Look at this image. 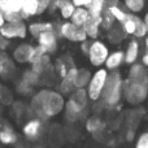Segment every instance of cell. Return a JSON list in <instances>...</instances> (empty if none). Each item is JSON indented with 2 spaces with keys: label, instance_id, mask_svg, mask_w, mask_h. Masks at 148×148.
Masks as SVG:
<instances>
[{
  "label": "cell",
  "instance_id": "cell-1",
  "mask_svg": "<svg viewBox=\"0 0 148 148\" xmlns=\"http://www.w3.org/2000/svg\"><path fill=\"white\" fill-rule=\"evenodd\" d=\"M64 108L65 99L61 92L44 88L33 95L30 112L34 117L44 121L60 114L64 110Z\"/></svg>",
  "mask_w": 148,
  "mask_h": 148
},
{
  "label": "cell",
  "instance_id": "cell-2",
  "mask_svg": "<svg viewBox=\"0 0 148 148\" xmlns=\"http://www.w3.org/2000/svg\"><path fill=\"white\" fill-rule=\"evenodd\" d=\"M88 95L86 88L74 90L69 95V99L65 101V120L68 122H78L79 120L84 118L87 116L88 110Z\"/></svg>",
  "mask_w": 148,
  "mask_h": 148
},
{
  "label": "cell",
  "instance_id": "cell-3",
  "mask_svg": "<svg viewBox=\"0 0 148 148\" xmlns=\"http://www.w3.org/2000/svg\"><path fill=\"white\" fill-rule=\"evenodd\" d=\"M123 96V78L121 73L118 72H110L108 75L107 83H105L104 91L101 94V101L103 107L112 109L120 104L121 99Z\"/></svg>",
  "mask_w": 148,
  "mask_h": 148
},
{
  "label": "cell",
  "instance_id": "cell-4",
  "mask_svg": "<svg viewBox=\"0 0 148 148\" xmlns=\"http://www.w3.org/2000/svg\"><path fill=\"white\" fill-rule=\"evenodd\" d=\"M148 96V82L125 79L123 81V97L131 105H139Z\"/></svg>",
  "mask_w": 148,
  "mask_h": 148
},
{
  "label": "cell",
  "instance_id": "cell-5",
  "mask_svg": "<svg viewBox=\"0 0 148 148\" xmlns=\"http://www.w3.org/2000/svg\"><path fill=\"white\" fill-rule=\"evenodd\" d=\"M108 75H109V72H108L105 68H99L95 73H92L88 86L86 87L88 99L91 100V101L95 103L101 99V94H103V91H104Z\"/></svg>",
  "mask_w": 148,
  "mask_h": 148
},
{
  "label": "cell",
  "instance_id": "cell-6",
  "mask_svg": "<svg viewBox=\"0 0 148 148\" xmlns=\"http://www.w3.org/2000/svg\"><path fill=\"white\" fill-rule=\"evenodd\" d=\"M120 25H121V27L123 29L126 35H131L135 39L146 38L148 35L146 23H144L143 18H140L138 14H134V13L127 12L126 17L121 21Z\"/></svg>",
  "mask_w": 148,
  "mask_h": 148
},
{
  "label": "cell",
  "instance_id": "cell-7",
  "mask_svg": "<svg viewBox=\"0 0 148 148\" xmlns=\"http://www.w3.org/2000/svg\"><path fill=\"white\" fill-rule=\"evenodd\" d=\"M56 30H57L59 36H61V38L66 39L69 42H73V43H83L84 40L88 39L84 29L81 27V26L74 25L70 21L61 22L56 27Z\"/></svg>",
  "mask_w": 148,
  "mask_h": 148
},
{
  "label": "cell",
  "instance_id": "cell-8",
  "mask_svg": "<svg viewBox=\"0 0 148 148\" xmlns=\"http://www.w3.org/2000/svg\"><path fill=\"white\" fill-rule=\"evenodd\" d=\"M110 51L108 48V46L101 40H97L94 39L90 44V49L87 52V57H88V61L92 66L95 68H101L105 64L108 56H109Z\"/></svg>",
  "mask_w": 148,
  "mask_h": 148
},
{
  "label": "cell",
  "instance_id": "cell-9",
  "mask_svg": "<svg viewBox=\"0 0 148 148\" xmlns=\"http://www.w3.org/2000/svg\"><path fill=\"white\" fill-rule=\"evenodd\" d=\"M29 34L27 25L23 20L18 21H5V23L0 27V35L9 39H25Z\"/></svg>",
  "mask_w": 148,
  "mask_h": 148
},
{
  "label": "cell",
  "instance_id": "cell-10",
  "mask_svg": "<svg viewBox=\"0 0 148 148\" xmlns=\"http://www.w3.org/2000/svg\"><path fill=\"white\" fill-rule=\"evenodd\" d=\"M30 64H31V69H34L42 77L48 73L49 70H52V68H53L49 55L39 46H35V52H34L33 60H31Z\"/></svg>",
  "mask_w": 148,
  "mask_h": 148
},
{
  "label": "cell",
  "instance_id": "cell-11",
  "mask_svg": "<svg viewBox=\"0 0 148 148\" xmlns=\"http://www.w3.org/2000/svg\"><path fill=\"white\" fill-rule=\"evenodd\" d=\"M25 0H0V10L4 14L5 21L22 20L21 9Z\"/></svg>",
  "mask_w": 148,
  "mask_h": 148
},
{
  "label": "cell",
  "instance_id": "cell-12",
  "mask_svg": "<svg viewBox=\"0 0 148 148\" xmlns=\"http://www.w3.org/2000/svg\"><path fill=\"white\" fill-rule=\"evenodd\" d=\"M36 42H38V46L42 47L48 55L55 53L59 47V34H57L56 26L42 33L36 38Z\"/></svg>",
  "mask_w": 148,
  "mask_h": 148
},
{
  "label": "cell",
  "instance_id": "cell-13",
  "mask_svg": "<svg viewBox=\"0 0 148 148\" xmlns=\"http://www.w3.org/2000/svg\"><path fill=\"white\" fill-rule=\"evenodd\" d=\"M22 133L29 140H38L44 133V123L40 118L33 117L23 125Z\"/></svg>",
  "mask_w": 148,
  "mask_h": 148
},
{
  "label": "cell",
  "instance_id": "cell-14",
  "mask_svg": "<svg viewBox=\"0 0 148 148\" xmlns=\"http://www.w3.org/2000/svg\"><path fill=\"white\" fill-rule=\"evenodd\" d=\"M34 52H35V46L29 43H21L14 47L12 52V59L17 64H30Z\"/></svg>",
  "mask_w": 148,
  "mask_h": 148
},
{
  "label": "cell",
  "instance_id": "cell-15",
  "mask_svg": "<svg viewBox=\"0 0 148 148\" xmlns=\"http://www.w3.org/2000/svg\"><path fill=\"white\" fill-rule=\"evenodd\" d=\"M16 73L14 60L5 53L4 51H0V77L3 79H10Z\"/></svg>",
  "mask_w": 148,
  "mask_h": 148
},
{
  "label": "cell",
  "instance_id": "cell-16",
  "mask_svg": "<svg viewBox=\"0 0 148 148\" xmlns=\"http://www.w3.org/2000/svg\"><path fill=\"white\" fill-rule=\"evenodd\" d=\"M123 53H125V64L133 65L135 62H138L142 53L140 43L138 42V39H131L126 46V49L123 51Z\"/></svg>",
  "mask_w": 148,
  "mask_h": 148
},
{
  "label": "cell",
  "instance_id": "cell-17",
  "mask_svg": "<svg viewBox=\"0 0 148 148\" xmlns=\"http://www.w3.org/2000/svg\"><path fill=\"white\" fill-rule=\"evenodd\" d=\"M78 72V68H72L68 72V74L61 78V82L59 84V92H61L62 95H70L72 92L75 90V75Z\"/></svg>",
  "mask_w": 148,
  "mask_h": 148
},
{
  "label": "cell",
  "instance_id": "cell-18",
  "mask_svg": "<svg viewBox=\"0 0 148 148\" xmlns=\"http://www.w3.org/2000/svg\"><path fill=\"white\" fill-rule=\"evenodd\" d=\"M123 64H125V53L121 49H117L110 52L104 65L108 72H117Z\"/></svg>",
  "mask_w": 148,
  "mask_h": 148
},
{
  "label": "cell",
  "instance_id": "cell-19",
  "mask_svg": "<svg viewBox=\"0 0 148 148\" xmlns=\"http://www.w3.org/2000/svg\"><path fill=\"white\" fill-rule=\"evenodd\" d=\"M74 66H75V65H74L73 59L69 55H65V56H61L56 60V64L53 65V69L60 78H64L68 74V72Z\"/></svg>",
  "mask_w": 148,
  "mask_h": 148
},
{
  "label": "cell",
  "instance_id": "cell-20",
  "mask_svg": "<svg viewBox=\"0 0 148 148\" xmlns=\"http://www.w3.org/2000/svg\"><path fill=\"white\" fill-rule=\"evenodd\" d=\"M83 29L87 34V38L92 39V40L96 39L101 31V17H90Z\"/></svg>",
  "mask_w": 148,
  "mask_h": 148
},
{
  "label": "cell",
  "instance_id": "cell-21",
  "mask_svg": "<svg viewBox=\"0 0 148 148\" xmlns=\"http://www.w3.org/2000/svg\"><path fill=\"white\" fill-rule=\"evenodd\" d=\"M18 142V135L12 126L3 125L0 127V144L3 146H14Z\"/></svg>",
  "mask_w": 148,
  "mask_h": 148
},
{
  "label": "cell",
  "instance_id": "cell-22",
  "mask_svg": "<svg viewBox=\"0 0 148 148\" xmlns=\"http://www.w3.org/2000/svg\"><path fill=\"white\" fill-rule=\"evenodd\" d=\"M148 68H146L143 64H135L130 65V70H129V77L127 78L134 79V81H142V82H148Z\"/></svg>",
  "mask_w": 148,
  "mask_h": 148
},
{
  "label": "cell",
  "instance_id": "cell-23",
  "mask_svg": "<svg viewBox=\"0 0 148 148\" xmlns=\"http://www.w3.org/2000/svg\"><path fill=\"white\" fill-rule=\"evenodd\" d=\"M105 127V123L101 118L99 117L97 114H94V116H90L86 120V130L91 134H99L104 130Z\"/></svg>",
  "mask_w": 148,
  "mask_h": 148
},
{
  "label": "cell",
  "instance_id": "cell-24",
  "mask_svg": "<svg viewBox=\"0 0 148 148\" xmlns=\"http://www.w3.org/2000/svg\"><path fill=\"white\" fill-rule=\"evenodd\" d=\"M38 12V0H25L22 9H21V17H22V20H27V18L39 16Z\"/></svg>",
  "mask_w": 148,
  "mask_h": 148
},
{
  "label": "cell",
  "instance_id": "cell-25",
  "mask_svg": "<svg viewBox=\"0 0 148 148\" xmlns=\"http://www.w3.org/2000/svg\"><path fill=\"white\" fill-rule=\"evenodd\" d=\"M75 8L72 0H57V12L64 20H70Z\"/></svg>",
  "mask_w": 148,
  "mask_h": 148
},
{
  "label": "cell",
  "instance_id": "cell-26",
  "mask_svg": "<svg viewBox=\"0 0 148 148\" xmlns=\"http://www.w3.org/2000/svg\"><path fill=\"white\" fill-rule=\"evenodd\" d=\"M88 18H90V13H88V10H87V8L77 7L69 21L72 23H74V25L83 27V26L86 25V22L88 21Z\"/></svg>",
  "mask_w": 148,
  "mask_h": 148
},
{
  "label": "cell",
  "instance_id": "cell-27",
  "mask_svg": "<svg viewBox=\"0 0 148 148\" xmlns=\"http://www.w3.org/2000/svg\"><path fill=\"white\" fill-rule=\"evenodd\" d=\"M126 38V34L123 31V29L121 27V25H114L107 31V39L113 44H120L121 42H123Z\"/></svg>",
  "mask_w": 148,
  "mask_h": 148
},
{
  "label": "cell",
  "instance_id": "cell-28",
  "mask_svg": "<svg viewBox=\"0 0 148 148\" xmlns=\"http://www.w3.org/2000/svg\"><path fill=\"white\" fill-rule=\"evenodd\" d=\"M52 27H55L53 23L38 21V22H31L30 25L27 26V30H29V34H30L33 38L36 39L42 33H44V31L49 30V29H52Z\"/></svg>",
  "mask_w": 148,
  "mask_h": 148
},
{
  "label": "cell",
  "instance_id": "cell-29",
  "mask_svg": "<svg viewBox=\"0 0 148 148\" xmlns=\"http://www.w3.org/2000/svg\"><path fill=\"white\" fill-rule=\"evenodd\" d=\"M92 73L90 72L86 68H82V69H78L75 75V90L79 88H86L90 83V79H91Z\"/></svg>",
  "mask_w": 148,
  "mask_h": 148
},
{
  "label": "cell",
  "instance_id": "cell-30",
  "mask_svg": "<svg viewBox=\"0 0 148 148\" xmlns=\"http://www.w3.org/2000/svg\"><path fill=\"white\" fill-rule=\"evenodd\" d=\"M107 8V0H92L87 7L90 17H101Z\"/></svg>",
  "mask_w": 148,
  "mask_h": 148
},
{
  "label": "cell",
  "instance_id": "cell-31",
  "mask_svg": "<svg viewBox=\"0 0 148 148\" xmlns=\"http://www.w3.org/2000/svg\"><path fill=\"white\" fill-rule=\"evenodd\" d=\"M21 79H22L23 82H26L27 84H30V86L35 87L42 82V75L39 73H36L34 69H31L30 68V69H26L25 72L22 73Z\"/></svg>",
  "mask_w": 148,
  "mask_h": 148
},
{
  "label": "cell",
  "instance_id": "cell-32",
  "mask_svg": "<svg viewBox=\"0 0 148 148\" xmlns=\"http://www.w3.org/2000/svg\"><path fill=\"white\" fill-rule=\"evenodd\" d=\"M146 7V0H123V8L129 13L138 14Z\"/></svg>",
  "mask_w": 148,
  "mask_h": 148
},
{
  "label": "cell",
  "instance_id": "cell-33",
  "mask_svg": "<svg viewBox=\"0 0 148 148\" xmlns=\"http://www.w3.org/2000/svg\"><path fill=\"white\" fill-rule=\"evenodd\" d=\"M107 9L109 10V13L114 17V20L117 21L118 23H120L121 21L126 17V14H127V10H126L121 4L120 5H113V7H107Z\"/></svg>",
  "mask_w": 148,
  "mask_h": 148
},
{
  "label": "cell",
  "instance_id": "cell-34",
  "mask_svg": "<svg viewBox=\"0 0 148 148\" xmlns=\"http://www.w3.org/2000/svg\"><path fill=\"white\" fill-rule=\"evenodd\" d=\"M116 22H117V21L114 20V17H113V16L109 13V10L105 8L104 13H103V16H101V29L105 31H108L112 26L116 25Z\"/></svg>",
  "mask_w": 148,
  "mask_h": 148
},
{
  "label": "cell",
  "instance_id": "cell-35",
  "mask_svg": "<svg viewBox=\"0 0 148 148\" xmlns=\"http://www.w3.org/2000/svg\"><path fill=\"white\" fill-rule=\"evenodd\" d=\"M13 101V96L12 92L4 86V84L0 83V105H9Z\"/></svg>",
  "mask_w": 148,
  "mask_h": 148
},
{
  "label": "cell",
  "instance_id": "cell-36",
  "mask_svg": "<svg viewBox=\"0 0 148 148\" xmlns=\"http://www.w3.org/2000/svg\"><path fill=\"white\" fill-rule=\"evenodd\" d=\"M16 91H17L20 95L27 96V95H31V94H33L34 87L30 86V84H27L26 82H23L22 79H20V81L16 83Z\"/></svg>",
  "mask_w": 148,
  "mask_h": 148
},
{
  "label": "cell",
  "instance_id": "cell-37",
  "mask_svg": "<svg viewBox=\"0 0 148 148\" xmlns=\"http://www.w3.org/2000/svg\"><path fill=\"white\" fill-rule=\"evenodd\" d=\"M135 148H148V131L140 134L136 139Z\"/></svg>",
  "mask_w": 148,
  "mask_h": 148
},
{
  "label": "cell",
  "instance_id": "cell-38",
  "mask_svg": "<svg viewBox=\"0 0 148 148\" xmlns=\"http://www.w3.org/2000/svg\"><path fill=\"white\" fill-rule=\"evenodd\" d=\"M51 3L52 0H38V8H39L38 14L40 16L43 13H46L49 9V7H51Z\"/></svg>",
  "mask_w": 148,
  "mask_h": 148
},
{
  "label": "cell",
  "instance_id": "cell-39",
  "mask_svg": "<svg viewBox=\"0 0 148 148\" xmlns=\"http://www.w3.org/2000/svg\"><path fill=\"white\" fill-rule=\"evenodd\" d=\"M142 64L148 68V35L144 38V52L142 55Z\"/></svg>",
  "mask_w": 148,
  "mask_h": 148
},
{
  "label": "cell",
  "instance_id": "cell-40",
  "mask_svg": "<svg viewBox=\"0 0 148 148\" xmlns=\"http://www.w3.org/2000/svg\"><path fill=\"white\" fill-rule=\"evenodd\" d=\"M9 46H10V40H9V39H7V38H4V36L0 35V51H4L5 52V49L9 48Z\"/></svg>",
  "mask_w": 148,
  "mask_h": 148
},
{
  "label": "cell",
  "instance_id": "cell-41",
  "mask_svg": "<svg viewBox=\"0 0 148 148\" xmlns=\"http://www.w3.org/2000/svg\"><path fill=\"white\" fill-rule=\"evenodd\" d=\"M73 4L75 5V7H83V8H87L90 5V3L92 1V0H72Z\"/></svg>",
  "mask_w": 148,
  "mask_h": 148
},
{
  "label": "cell",
  "instance_id": "cell-42",
  "mask_svg": "<svg viewBox=\"0 0 148 148\" xmlns=\"http://www.w3.org/2000/svg\"><path fill=\"white\" fill-rule=\"evenodd\" d=\"M90 44H91V42H88V40H84L83 43H81V51L83 55H87V52L90 49Z\"/></svg>",
  "mask_w": 148,
  "mask_h": 148
},
{
  "label": "cell",
  "instance_id": "cell-43",
  "mask_svg": "<svg viewBox=\"0 0 148 148\" xmlns=\"http://www.w3.org/2000/svg\"><path fill=\"white\" fill-rule=\"evenodd\" d=\"M120 0H107V7H113V5H120Z\"/></svg>",
  "mask_w": 148,
  "mask_h": 148
},
{
  "label": "cell",
  "instance_id": "cell-44",
  "mask_svg": "<svg viewBox=\"0 0 148 148\" xmlns=\"http://www.w3.org/2000/svg\"><path fill=\"white\" fill-rule=\"evenodd\" d=\"M5 23V18H4V14L1 13V10H0V27H1Z\"/></svg>",
  "mask_w": 148,
  "mask_h": 148
},
{
  "label": "cell",
  "instance_id": "cell-45",
  "mask_svg": "<svg viewBox=\"0 0 148 148\" xmlns=\"http://www.w3.org/2000/svg\"><path fill=\"white\" fill-rule=\"evenodd\" d=\"M144 23H146V27H147V34H148V12L144 14V18H143Z\"/></svg>",
  "mask_w": 148,
  "mask_h": 148
},
{
  "label": "cell",
  "instance_id": "cell-46",
  "mask_svg": "<svg viewBox=\"0 0 148 148\" xmlns=\"http://www.w3.org/2000/svg\"><path fill=\"white\" fill-rule=\"evenodd\" d=\"M1 110H3V109H1V105H0V114H1Z\"/></svg>",
  "mask_w": 148,
  "mask_h": 148
},
{
  "label": "cell",
  "instance_id": "cell-47",
  "mask_svg": "<svg viewBox=\"0 0 148 148\" xmlns=\"http://www.w3.org/2000/svg\"><path fill=\"white\" fill-rule=\"evenodd\" d=\"M36 148H43V147H36Z\"/></svg>",
  "mask_w": 148,
  "mask_h": 148
}]
</instances>
